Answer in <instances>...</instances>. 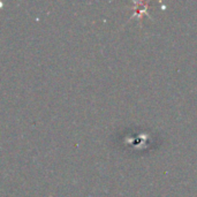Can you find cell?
<instances>
[{
	"label": "cell",
	"instance_id": "6da1fadb",
	"mask_svg": "<svg viewBox=\"0 0 197 197\" xmlns=\"http://www.w3.org/2000/svg\"><path fill=\"white\" fill-rule=\"evenodd\" d=\"M1 6H2V4H1V2H0V7H1Z\"/></svg>",
	"mask_w": 197,
	"mask_h": 197
}]
</instances>
